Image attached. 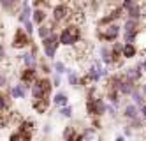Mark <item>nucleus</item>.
I'll return each mask as SVG.
<instances>
[{
  "instance_id": "11",
  "label": "nucleus",
  "mask_w": 146,
  "mask_h": 141,
  "mask_svg": "<svg viewBox=\"0 0 146 141\" xmlns=\"http://www.w3.org/2000/svg\"><path fill=\"white\" fill-rule=\"evenodd\" d=\"M0 5L5 13H16L21 4H19V0H0Z\"/></svg>"
},
{
  "instance_id": "29",
  "label": "nucleus",
  "mask_w": 146,
  "mask_h": 141,
  "mask_svg": "<svg viewBox=\"0 0 146 141\" xmlns=\"http://www.w3.org/2000/svg\"><path fill=\"white\" fill-rule=\"evenodd\" d=\"M60 113L64 115V116H67V118H69V116L72 115V108H70V106H62V110H60Z\"/></svg>"
},
{
  "instance_id": "7",
  "label": "nucleus",
  "mask_w": 146,
  "mask_h": 141,
  "mask_svg": "<svg viewBox=\"0 0 146 141\" xmlns=\"http://www.w3.org/2000/svg\"><path fill=\"white\" fill-rule=\"evenodd\" d=\"M30 44V35L27 34V32L23 28H18L14 32V37H13V48L16 49H23Z\"/></svg>"
},
{
  "instance_id": "24",
  "label": "nucleus",
  "mask_w": 146,
  "mask_h": 141,
  "mask_svg": "<svg viewBox=\"0 0 146 141\" xmlns=\"http://www.w3.org/2000/svg\"><path fill=\"white\" fill-rule=\"evenodd\" d=\"M67 95L64 94V92H60V94H56L55 95V99H53V102L56 104V106H67Z\"/></svg>"
},
{
  "instance_id": "36",
  "label": "nucleus",
  "mask_w": 146,
  "mask_h": 141,
  "mask_svg": "<svg viewBox=\"0 0 146 141\" xmlns=\"http://www.w3.org/2000/svg\"><path fill=\"white\" fill-rule=\"evenodd\" d=\"M42 71H44V72H49V67L46 65V63H42Z\"/></svg>"
},
{
  "instance_id": "8",
  "label": "nucleus",
  "mask_w": 146,
  "mask_h": 141,
  "mask_svg": "<svg viewBox=\"0 0 146 141\" xmlns=\"http://www.w3.org/2000/svg\"><path fill=\"white\" fill-rule=\"evenodd\" d=\"M19 78L23 81V86H32L34 81L37 80V71L34 67H27V69L21 71V76H19Z\"/></svg>"
},
{
  "instance_id": "18",
  "label": "nucleus",
  "mask_w": 146,
  "mask_h": 141,
  "mask_svg": "<svg viewBox=\"0 0 146 141\" xmlns=\"http://www.w3.org/2000/svg\"><path fill=\"white\" fill-rule=\"evenodd\" d=\"M9 106H11V101H9V95L0 92V115L9 111Z\"/></svg>"
},
{
  "instance_id": "32",
  "label": "nucleus",
  "mask_w": 146,
  "mask_h": 141,
  "mask_svg": "<svg viewBox=\"0 0 146 141\" xmlns=\"http://www.w3.org/2000/svg\"><path fill=\"white\" fill-rule=\"evenodd\" d=\"M55 71H56L58 74L65 72V65H64V63H62V62H56V63H55Z\"/></svg>"
},
{
  "instance_id": "1",
  "label": "nucleus",
  "mask_w": 146,
  "mask_h": 141,
  "mask_svg": "<svg viewBox=\"0 0 146 141\" xmlns=\"http://www.w3.org/2000/svg\"><path fill=\"white\" fill-rule=\"evenodd\" d=\"M79 39H81V28L76 23H70V25L64 27V30L58 35L60 44H64V46H74V44H78Z\"/></svg>"
},
{
  "instance_id": "20",
  "label": "nucleus",
  "mask_w": 146,
  "mask_h": 141,
  "mask_svg": "<svg viewBox=\"0 0 146 141\" xmlns=\"http://www.w3.org/2000/svg\"><path fill=\"white\" fill-rule=\"evenodd\" d=\"M11 95L14 97V99H23V97H25V86L23 85H16L14 88L11 90Z\"/></svg>"
},
{
  "instance_id": "33",
  "label": "nucleus",
  "mask_w": 146,
  "mask_h": 141,
  "mask_svg": "<svg viewBox=\"0 0 146 141\" xmlns=\"http://www.w3.org/2000/svg\"><path fill=\"white\" fill-rule=\"evenodd\" d=\"M7 83V78H5V76H2V74H0V86H4Z\"/></svg>"
},
{
  "instance_id": "3",
  "label": "nucleus",
  "mask_w": 146,
  "mask_h": 141,
  "mask_svg": "<svg viewBox=\"0 0 146 141\" xmlns=\"http://www.w3.org/2000/svg\"><path fill=\"white\" fill-rule=\"evenodd\" d=\"M86 111L92 116H100V115L106 113V104H104V101L99 99V97L88 95V99H86Z\"/></svg>"
},
{
  "instance_id": "31",
  "label": "nucleus",
  "mask_w": 146,
  "mask_h": 141,
  "mask_svg": "<svg viewBox=\"0 0 146 141\" xmlns=\"http://www.w3.org/2000/svg\"><path fill=\"white\" fill-rule=\"evenodd\" d=\"M132 97H134V101H135V104H143V97H141V94L135 90V92H132Z\"/></svg>"
},
{
  "instance_id": "16",
  "label": "nucleus",
  "mask_w": 146,
  "mask_h": 141,
  "mask_svg": "<svg viewBox=\"0 0 146 141\" xmlns=\"http://www.w3.org/2000/svg\"><path fill=\"white\" fill-rule=\"evenodd\" d=\"M121 57H125V58H132V57H135V46L132 44V42L123 44V48H121Z\"/></svg>"
},
{
  "instance_id": "13",
  "label": "nucleus",
  "mask_w": 146,
  "mask_h": 141,
  "mask_svg": "<svg viewBox=\"0 0 146 141\" xmlns=\"http://www.w3.org/2000/svg\"><path fill=\"white\" fill-rule=\"evenodd\" d=\"M34 110L37 113H46L49 108V99H34Z\"/></svg>"
},
{
  "instance_id": "22",
  "label": "nucleus",
  "mask_w": 146,
  "mask_h": 141,
  "mask_svg": "<svg viewBox=\"0 0 146 141\" xmlns=\"http://www.w3.org/2000/svg\"><path fill=\"white\" fill-rule=\"evenodd\" d=\"M127 118H130V120H134V118H137V108H135L134 104H130V106H127L125 108V113H123Z\"/></svg>"
},
{
  "instance_id": "6",
  "label": "nucleus",
  "mask_w": 146,
  "mask_h": 141,
  "mask_svg": "<svg viewBox=\"0 0 146 141\" xmlns=\"http://www.w3.org/2000/svg\"><path fill=\"white\" fill-rule=\"evenodd\" d=\"M70 14H72L70 5L65 4V2L56 4L53 7V21H56V23H60V21H69L70 19Z\"/></svg>"
},
{
  "instance_id": "15",
  "label": "nucleus",
  "mask_w": 146,
  "mask_h": 141,
  "mask_svg": "<svg viewBox=\"0 0 146 141\" xmlns=\"http://www.w3.org/2000/svg\"><path fill=\"white\" fill-rule=\"evenodd\" d=\"M30 16H32V9H30V5H28V4L21 5V9H19V16H18V19L21 21V23H27V21H30Z\"/></svg>"
},
{
  "instance_id": "12",
  "label": "nucleus",
  "mask_w": 146,
  "mask_h": 141,
  "mask_svg": "<svg viewBox=\"0 0 146 141\" xmlns=\"http://www.w3.org/2000/svg\"><path fill=\"white\" fill-rule=\"evenodd\" d=\"M48 14H46V11L44 9H40V7H35V11L32 13V19H34V23L37 25H42L44 21H46Z\"/></svg>"
},
{
  "instance_id": "5",
  "label": "nucleus",
  "mask_w": 146,
  "mask_h": 141,
  "mask_svg": "<svg viewBox=\"0 0 146 141\" xmlns=\"http://www.w3.org/2000/svg\"><path fill=\"white\" fill-rule=\"evenodd\" d=\"M58 44H60L58 35H56V34H53V32H51L48 37H44V39H42V48H44V53H46V57H48V58H53V57H55Z\"/></svg>"
},
{
  "instance_id": "39",
  "label": "nucleus",
  "mask_w": 146,
  "mask_h": 141,
  "mask_svg": "<svg viewBox=\"0 0 146 141\" xmlns=\"http://www.w3.org/2000/svg\"><path fill=\"white\" fill-rule=\"evenodd\" d=\"M116 141H123V138H118V139H116Z\"/></svg>"
},
{
  "instance_id": "2",
  "label": "nucleus",
  "mask_w": 146,
  "mask_h": 141,
  "mask_svg": "<svg viewBox=\"0 0 146 141\" xmlns=\"http://www.w3.org/2000/svg\"><path fill=\"white\" fill-rule=\"evenodd\" d=\"M51 80L48 78H40V80H35L34 85H32V95L34 99H48L49 94H51Z\"/></svg>"
},
{
  "instance_id": "38",
  "label": "nucleus",
  "mask_w": 146,
  "mask_h": 141,
  "mask_svg": "<svg viewBox=\"0 0 146 141\" xmlns=\"http://www.w3.org/2000/svg\"><path fill=\"white\" fill-rule=\"evenodd\" d=\"M93 2H97V4H100V2H104V0H93Z\"/></svg>"
},
{
  "instance_id": "4",
  "label": "nucleus",
  "mask_w": 146,
  "mask_h": 141,
  "mask_svg": "<svg viewBox=\"0 0 146 141\" xmlns=\"http://www.w3.org/2000/svg\"><path fill=\"white\" fill-rule=\"evenodd\" d=\"M97 35H99V39L100 41H114L118 35H120V27L116 25V23H109V25H104V27H100L99 28V32H97Z\"/></svg>"
},
{
  "instance_id": "9",
  "label": "nucleus",
  "mask_w": 146,
  "mask_h": 141,
  "mask_svg": "<svg viewBox=\"0 0 146 141\" xmlns=\"http://www.w3.org/2000/svg\"><path fill=\"white\" fill-rule=\"evenodd\" d=\"M123 13L127 14L129 18H132V19H139V18H141V5H139V4L134 0V2H132L129 7L123 11Z\"/></svg>"
},
{
  "instance_id": "34",
  "label": "nucleus",
  "mask_w": 146,
  "mask_h": 141,
  "mask_svg": "<svg viewBox=\"0 0 146 141\" xmlns=\"http://www.w3.org/2000/svg\"><path fill=\"white\" fill-rule=\"evenodd\" d=\"M4 57H5V48L0 44V58H4Z\"/></svg>"
},
{
  "instance_id": "37",
  "label": "nucleus",
  "mask_w": 146,
  "mask_h": 141,
  "mask_svg": "<svg viewBox=\"0 0 146 141\" xmlns=\"http://www.w3.org/2000/svg\"><path fill=\"white\" fill-rule=\"evenodd\" d=\"M58 85H60V78L56 76V78H55V86H58Z\"/></svg>"
},
{
  "instance_id": "25",
  "label": "nucleus",
  "mask_w": 146,
  "mask_h": 141,
  "mask_svg": "<svg viewBox=\"0 0 146 141\" xmlns=\"http://www.w3.org/2000/svg\"><path fill=\"white\" fill-rule=\"evenodd\" d=\"M19 129H23V131H27V132H34V122L32 120H23L21 124H19Z\"/></svg>"
},
{
  "instance_id": "30",
  "label": "nucleus",
  "mask_w": 146,
  "mask_h": 141,
  "mask_svg": "<svg viewBox=\"0 0 146 141\" xmlns=\"http://www.w3.org/2000/svg\"><path fill=\"white\" fill-rule=\"evenodd\" d=\"M23 25H25V32H27L28 35H32V32H34V23H32V21H27V23H23Z\"/></svg>"
},
{
  "instance_id": "23",
  "label": "nucleus",
  "mask_w": 146,
  "mask_h": 141,
  "mask_svg": "<svg viewBox=\"0 0 146 141\" xmlns=\"http://www.w3.org/2000/svg\"><path fill=\"white\" fill-rule=\"evenodd\" d=\"M51 32H53V30L49 28V25H44V23H42V25H39V28H37V34H39V37H40V39L48 37Z\"/></svg>"
},
{
  "instance_id": "35",
  "label": "nucleus",
  "mask_w": 146,
  "mask_h": 141,
  "mask_svg": "<svg viewBox=\"0 0 146 141\" xmlns=\"http://www.w3.org/2000/svg\"><path fill=\"white\" fill-rule=\"evenodd\" d=\"M141 113H143V116H144V120H146V104H143V110H141Z\"/></svg>"
},
{
  "instance_id": "21",
  "label": "nucleus",
  "mask_w": 146,
  "mask_h": 141,
  "mask_svg": "<svg viewBox=\"0 0 146 141\" xmlns=\"http://www.w3.org/2000/svg\"><path fill=\"white\" fill-rule=\"evenodd\" d=\"M137 27H139V21L137 19L129 18L127 21H125V32H134V30H137Z\"/></svg>"
},
{
  "instance_id": "19",
  "label": "nucleus",
  "mask_w": 146,
  "mask_h": 141,
  "mask_svg": "<svg viewBox=\"0 0 146 141\" xmlns=\"http://www.w3.org/2000/svg\"><path fill=\"white\" fill-rule=\"evenodd\" d=\"M76 136H78V131H76L72 125L65 127V131H64V139H65V141H74Z\"/></svg>"
},
{
  "instance_id": "28",
  "label": "nucleus",
  "mask_w": 146,
  "mask_h": 141,
  "mask_svg": "<svg viewBox=\"0 0 146 141\" xmlns=\"http://www.w3.org/2000/svg\"><path fill=\"white\" fill-rule=\"evenodd\" d=\"M69 83H70L72 86H79V78H78L74 72H70V74H69Z\"/></svg>"
},
{
  "instance_id": "17",
  "label": "nucleus",
  "mask_w": 146,
  "mask_h": 141,
  "mask_svg": "<svg viewBox=\"0 0 146 141\" xmlns=\"http://www.w3.org/2000/svg\"><path fill=\"white\" fill-rule=\"evenodd\" d=\"M21 60H23V63H25L27 67H34L35 63H37L35 53H32V51H30V53H23V55H21Z\"/></svg>"
},
{
  "instance_id": "26",
  "label": "nucleus",
  "mask_w": 146,
  "mask_h": 141,
  "mask_svg": "<svg viewBox=\"0 0 146 141\" xmlns=\"http://www.w3.org/2000/svg\"><path fill=\"white\" fill-rule=\"evenodd\" d=\"M100 53H102V60L106 62V63H111V51L108 48H102Z\"/></svg>"
},
{
  "instance_id": "40",
  "label": "nucleus",
  "mask_w": 146,
  "mask_h": 141,
  "mask_svg": "<svg viewBox=\"0 0 146 141\" xmlns=\"http://www.w3.org/2000/svg\"><path fill=\"white\" fill-rule=\"evenodd\" d=\"M144 94H146V85H144Z\"/></svg>"
},
{
  "instance_id": "14",
  "label": "nucleus",
  "mask_w": 146,
  "mask_h": 141,
  "mask_svg": "<svg viewBox=\"0 0 146 141\" xmlns=\"http://www.w3.org/2000/svg\"><path fill=\"white\" fill-rule=\"evenodd\" d=\"M121 44L120 42H116V44L113 46V49H109L111 51V63H120V60H121Z\"/></svg>"
},
{
  "instance_id": "10",
  "label": "nucleus",
  "mask_w": 146,
  "mask_h": 141,
  "mask_svg": "<svg viewBox=\"0 0 146 141\" xmlns=\"http://www.w3.org/2000/svg\"><path fill=\"white\" fill-rule=\"evenodd\" d=\"M32 134L34 132H27L23 129H18L16 132L9 136V141H32Z\"/></svg>"
},
{
  "instance_id": "27",
  "label": "nucleus",
  "mask_w": 146,
  "mask_h": 141,
  "mask_svg": "<svg viewBox=\"0 0 146 141\" xmlns=\"http://www.w3.org/2000/svg\"><path fill=\"white\" fill-rule=\"evenodd\" d=\"M137 32H139V30H134V32H125V42H134V39L137 37Z\"/></svg>"
}]
</instances>
